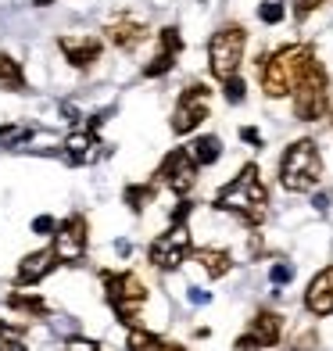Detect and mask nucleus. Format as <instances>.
<instances>
[{
	"instance_id": "6e6552de",
	"label": "nucleus",
	"mask_w": 333,
	"mask_h": 351,
	"mask_svg": "<svg viewBox=\"0 0 333 351\" xmlns=\"http://www.w3.org/2000/svg\"><path fill=\"white\" fill-rule=\"evenodd\" d=\"M208 104H212L208 83H190L180 93L176 108H172V119H169L172 133H176V136H190L194 130H201V122L208 119Z\"/></svg>"
},
{
	"instance_id": "473e14b6",
	"label": "nucleus",
	"mask_w": 333,
	"mask_h": 351,
	"mask_svg": "<svg viewBox=\"0 0 333 351\" xmlns=\"http://www.w3.org/2000/svg\"><path fill=\"white\" fill-rule=\"evenodd\" d=\"M241 140H244V143H255V147H262V133H258V130H251V125H244V130H241Z\"/></svg>"
},
{
	"instance_id": "aec40b11",
	"label": "nucleus",
	"mask_w": 333,
	"mask_h": 351,
	"mask_svg": "<svg viewBox=\"0 0 333 351\" xmlns=\"http://www.w3.org/2000/svg\"><path fill=\"white\" fill-rule=\"evenodd\" d=\"M186 147H190V154H194V162L204 169V165H215L219 162V158H222V140L219 136H197L194 143H186Z\"/></svg>"
},
{
	"instance_id": "a211bd4d",
	"label": "nucleus",
	"mask_w": 333,
	"mask_h": 351,
	"mask_svg": "<svg viewBox=\"0 0 333 351\" xmlns=\"http://www.w3.org/2000/svg\"><path fill=\"white\" fill-rule=\"evenodd\" d=\"M194 258H197V265H201L212 280L230 276V269H233V254L222 251V247H201V251H194Z\"/></svg>"
},
{
	"instance_id": "f704fd0d",
	"label": "nucleus",
	"mask_w": 333,
	"mask_h": 351,
	"mask_svg": "<svg viewBox=\"0 0 333 351\" xmlns=\"http://www.w3.org/2000/svg\"><path fill=\"white\" fill-rule=\"evenodd\" d=\"M33 4H36V8H51V4H54V0H33Z\"/></svg>"
},
{
	"instance_id": "423d86ee",
	"label": "nucleus",
	"mask_w": 333,
	"mask_h": 351,
	"mask_svg": "<svg viewBox=\"0 0 333 351\" xmlns=\"http://www.w3.org/2000/svg\"><path fill=\"white\" fill-rule=\"evenodd\" d=\"M101 280H104V291H108V305L115 308V315L133 330L136 315H140V305L147 301V283L136 273H101Z\"/></svg>"
},
{
	"instance_id": "4be33fe9",
	"label": "nucleus",
	"mask_w": 333,
	"mask_h": 351,
	"mask_svg": "<svg viewBox=\"0 0 333 351\" xmlns=\"http://www.w3.org/2000/svg\"><path fill=\"white\" fill-rule=\"evenodd\" d=\"M8 305L14 308V312H25V315H36V319H47L51 315V308H47V301L40 298V294H33V291H14L11 298H8Z\"/></svg>"
},
{
	"instance_id": "ddd939ff",
	"label": "nucleus",
	"mask_w": 333,
	"mask_h": 351,
	"mask_svg": "<svg viewBox=\"0 0 333 351\" xmlns=\"http://www.w3.org/2000/svg\"><path fill=\"white\" fill-rule=\"evenodd\" d=\"M183 51V36L176 25H165L162 33H158V54L144 65V79H162L165 72H172V65H176V58Z\"/></svg>"
},
{
	"instance_id": "9d476101",
	"label": "nucleus",
	"mask_w": 333,
	"mask_h": 351,
	"mask_svg": "<svg viewBox=\"0 0 333 351\" xmlns=\"http://www.w3.org/2000/svg\"><path fill=\"white\" fill-rule=\"evenodd\" d=\"M86 247H90V222L86 215H69L65 222H58L54 230V254L61 265H79L86 258Z\"/></svg>"
},
{
	"instance_id": "6ab92c4d",
	"label": "nucleus",
	"mask_w": 333,
	"mask_h": 351,
	"mask_svg": "<svg viewBox=\"0 0 333 351\" xmlns=\"http://www.w3.org/2000/svg\"><path fill=\"white\" fill-rule=\"evenodd\" d=\"M125 348H130V351H186L183 344L162 341L158 333H151V330H140V326H133V330H130V341H125Z\"/></svg>"
},
{
	"instance_id": "dca6fc26",
	"label": "nucleus",
	"mask_w": 333,
	"mask_h": 351,
	"mask_svg": "<svg viewBox=\"0 0 333 351\" xmlns=\"http://www.w3.org/2000/svg\"><path fill=\"white\" fill-rule=\"evenodd\" d=\"M108 40L119 47V51H136L140 43L147 40V25L144 22H136V19H130V14H122V19H115V22H108Z\"/></svg>"
},
{
	"instance_id": "c85d7f7f",
	"label": "nucleus",
	"mask_w": 333,
	"mask_h": 351,
	"mask_svg": "<svg viewBox=\"0 0 333 351\" xmlns=\"http://www.w3.org/2000/svg\"><path fill=\"white\" fill-rule=\"evenodd\" d=\"M269 280H273L276 287L291 283V280H294V265H283V262H280V265H273V273H269Z\"/></svg>"
},
{
	"instance_id": "1a4fd4ad",
	"label": "nucleus",
	"mask_w": 333,
	"mask_h": 351,
	"mask_svg": "<svg viewBox=\"0 0 333 351\" xmlns=\"http://www.w3.org/2000/svg\"><path fill=\"white\" fill-rule=\"evenodd\" d=\"M197 172L201 165L194 162V154H190V147H172L165 158H162V165H158V180L154 183H165L176 197H186L190 190H194L197 183Z\"/></svg>"
},
{
	"instance_id": "2f4dec72",
	"label": "nucleus",
	"mask_w": 333,
	"mask_h": 351,
	"mask_svg": "<svg viewBox=\"0 0 333 351\" xmlns=\"http://www.w3.org/2000/svg\"><path fill=\"white\" fill-rule=\"evenodd\" d=\"M315 348V330H305L297 341H291V351H312Z\"/></svg>"
},
{
	"instance_id": "f8f14e48",
	"label": "nucleus",
	"mask_w": 333,
	"mask_h": 351,
	"mask_svg": "<svg viewBox=\"0 0 333 351\" xmlns=\"http://www.w3.org/2000/svg\"><path fill=\"white\" fill-rule=\"evenodd\" d=\"M58 51L65 54L72 69H93L101 61L104 43L101 36H90V33H65V36H58Z\"/></svg>"
},
{
	"instance_id": "393cba45",
	"label": "nucleus",
	"mask_w": 333,
	"mask_h": 351,
	"mask_svg": "<svg viewBox=\"0 0 333 351\" xmlns=\"http://www.w3.org/2000/svg\"><path fill=\"white\" fill-rule=\"evenodd\" d=\"M29 136H33L29 125H4V130H0V147H18V143L29 140Z\"/></svg>"
},
{
	"instance_id": "2eb2a0df",
	"label": "nucleus",
	"mask_w": 333,
	"mask_h": 351,
	"mask_svg": "<svg viewBox=\"0 0 333 351\" xmlns=\"http://www.w3.org/2000/svg\"><path fill=\"white\" fill-rule=\"evenodd\" d=\"M54 265H58L54 247H43V251L25 254V258L18 262V287H36L40 280H47V276L54 273Z\"/></svg>"
},
{
	"instance_id": "a878e982",
	"label": "nucleus",
	"mask_w": 333,
	"mask_h": 351,
	"mask_svg": "<svg viewBox=\"0 0 333 351\" xmlns=\"http://www.w3.org/2000/svg\"><path fill=\"white\" fill-rule=\"evenodd\" d=\"M283 14H287V8H283L280 0H265V4L258 8V19H262L265 25H276V22H283Z\"/></svg>"
},
{
	"instance_id": "b1692460",
	"label": "nucleus",
	"mask_w": 333,
	"mask_h": 351,
	"mask_svg": "<svg viewBox=\"0 0 333 351\" xmlns=\"http://www.w3.org/2000/svg\"><path fill=\"white\" fill-rule=\"evenodd\" d=\"M18 337H22V326H4L0 323V351H29Z\"/></svg>"
},
{
	"instance_id": "f257e3e1",
	"label": "nucleus",
	"mask_w": 333,
	"mask_h": 351,
	"mask_svg": "<svg viewBox=\"0 0 333 351\" xmlns=\"http://www.w3.org/2000/svg\"><path fill=\"white\" fill-rule=\"evenodd\" d=\"M212 208H215V212H226V215H236L244 226L258 230L262 222H265V215H269V186L262 183V169H258L255 162H247V165L215 194Z\"/></svg>"
},
{
	"instance_id": "4468645a",
	"label": "nucleus",
	"mask_w": 333,
	"mask_h": 351,
	"mask_svg": "<svg viewBox=\"0 0 333 351\" xmlns=\"http://www.w3.org/2000/svg\"><path fill=\"white\" fill-rule=\"evenodd\" d=\"M305 312L315 315V319L333 315V265L319 269V273L312 276L308 291H305Z\"/></svg>"
},
{
	"instance_id": "39448f33",
	"label": "nucleus",
	"mask_w": 333,
	"mask_h": 351,
	"mask_svg": "<svg viewBox=\"0 0 333 351\" xmlns=\"http://www.w3.org/2000/svg\"><path fill=\"white\" fill-rule=\"evenodd\" d=\"M291 101H294V119L297 122H319L323 115H330V75H326L319 58L305 69Z\"/></svg>"
},
{
	"instance_id": "9b49d317",
	"label": "nucleus",
	"mask_w": 333,
	"mask_h": 351,
	"mask_svg": "<svg viewBox=\"0 0 333 351\" xmlns=\"http://www.w3.org/2000/svg\"><path fill=\"white\" fill-rule=\"evenodd\" d=\"M280 337H283V315L273 308H258L233 348L236 351H262V348H276Z\"/></svg>"
},
{
	"instance_id": "f03ea898",
	"label": "nucleus",
	"mask_w": 333,
	"mask_h": 351,
	"mask_svg": "<svg viewBox=\"0 0 333 351\" xmlns=\"http://www.w3.org/2000/svg\"><path fill=\"white\" fill-rule=\"evenodd\" d=\"M315 61L312 43H287L273 54H262L258 58V83L262 93L269 101H280V97H294V90L301 83L305 69Z\"/></svg>"
},
{
	"instance_id": "c9c22d12",
	"label": "nucleus",
	"mask_w": 333,
	"mask_h": 351,
	"mask_svg": "<svg viewBox=\"0 0 333 351\" xmlns=\"http://www.w3.org/2000/svg\"><path fill=\"white\" fill-rule=\"evenodd\" d=\"M330 125H333V115H330Z\"/></svg>"
},
{
	"instance_id": "bb28decb",
	"label": "nucleus",
	"mask_w": 333,
	"mask_h": 351,
	"mask_svg": "<svg viewBox=\"0 0 333 351\" xmlns=\"http://www.w3.org/2000/svg\"><path fill=\"white\" fill-rule=\"evenodd\" d=\"M222 93H226V101L230 104H244V79L241 75H233V79H226V83H222Z\"/></svg>"
},
{
	"instance_id": "c756f323",
	"label": "nucleus",
	"mask_w": 333,
	"mask_h": 351,
	"mask_svg": "<svg viewBox=\"0 0 333 351\" xmlns=\"http://www.w3.org/2000/svg\"><path fill=\"white\" fill-rule=\"evenodd\" d=\"M65 351H101V348H97V341H90V337H69Z\"/></svg>"
},
{
	"instance_id": "cd10ccee",
	"label": "nucleus",
	"mask_w": 333,
	"mask_h": 351,
	"mask_svg": "<svg viewBox=\"0 0 333 351\" xmlns=\"http://www.w3.org/2000/svg\"><path fill=\"white\" fill-rule=\"evenodd\" d=\"M323 8V0H294V19L297 22H305L312 11H319Z\"/></svg>"
},
{
	"instance_id": "20e7f679",
	"label": "nucleus",
	"mask_w": 333,
	"mask_h": 351,
	"mask_svg": "<svg viewBox=\"0 0 333 351\" xmlns=\"http://www.w3.org/2000/svg\"><path fill=\"white\" fill-rule=\"evenodd\" d=\"M244 47H247V29L241 22H230L212 33L208 40V69L219 83L241 75V61H244Z\"/></svg>"
},
{
	"instance_id": "7c9ffc66",
	"label": "nucleus",
	"mask_w": 333,
	"mask_h": 351,
	"mask_svg": "<svg viewBox=\"0 0 333 351\" xmlns=\"http://www.w3.org/2000/svg\"><path fill=\"white\" fill-rule=\"evenodd\" d=\"M54 230H58V222H54L51 215H40V219L33 222V233H40V237H54Z\"/></svg>"
},
{
	"instance_id": "412c9836",
	"label": "nucleus",
	"mask_w": 333,
	"mask_h": 351,
	"mask_svg": "<svg viewBox=\"0 0 333 351\" xmlns=\"http://www.w3.org/2000/svg\"><path fill=\"white\" fill-rule=\"evenodd\" d=\"M0 90L8 93H22L25 90V72L11 54H0Z\"/></svg>"
},
{
	"instance_id": "7ed1b4c3",
	"label": "nucleus",
	"mask_w": 333,
	"mask_h": 351,
	"mask_svg": "<svg viewBox=\"0 0 333 351\" xmlns=\"http://www.w3.org/2000/svg\"><path fill=\"white\" fill-rule=\"evenodd\" d=\"M319 183H323L319 143L312 136H301L280 154V186L287 190V194H312Z\"/></svg>"
},
{
	"instance_id": "0eeeda50",
	"label": "nucleus",
	"mask_w": 333,
	"mask_h": 351,
	"mask_svg": "<svg viewBox=\"0 0 333 351\" xmlns=\"http://www.w3.org/2000/svg\"><path fill=\"white\" fill-rule=\"evenodd\" d=\"M194 254V241H190L186 222H172L165 233H158L147 247V262L162 273H176V269Z\"/></svg>"
},
{
	"instance_id": "f3484780",
	"label": "nucleus",
	"mask_w": 333,
	"mask_h": 351,
	"mask_svg": "<svg viewBox=\"0 0 333 351\" xmlns=\"http://www.w3.org/2000/svg\"><path fill=\"white\" fill-rule=\"evenodd\" d=\"M97 125H101V119H93L86 130H75V133L65 140V154H69V162H72V165H86L90 158H93V151L101 147Z\"/></svg>"
},
{
	"instance_id": "5701e85b",
	"label": "nucleus",
	"mask_w": 333,
	"mask_h": 351,
	"mask_svg": "<svg viewBox=\"0 0 333 351\" xmlns=\"http://www.w3.org/2000/svg\"><path fill=\"white\" fill-rule=\"evenodd\" d=\"M122 201L130 204L133 215H140V212H144L147 204L154 201V183H130V186L122 190Z\"/></svg>"
},
{
	"instance_id": "72a5a7b5",
	"label": "nucleus",
	"mask_w": 333,
	"mask_h": 351,
	"mask_svg": "<svg viewBox=\"0 0 333 351\" xmlns=\"http://www.w3.org/2000/svg\"><path fill=\"white\" fill-rule=\"evenodd\" d=\"M190 301H194V305H204V301H208V294H204V291H190Z\"/></svg>"
}]
</instances>
